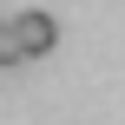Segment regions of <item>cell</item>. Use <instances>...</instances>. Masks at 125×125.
Here are the masks:
<instances>
[{"label": "cell", "mask_w": 125, "mask_h": 125, "mask_svg": "<svg viewBox=\"0 0 125 125\" xmlns=\"http://www.w3.org/2000/svg\"><path fill=\"white\" fill-rule=\"evenodd\" d=\"M13 26H20V46H26V59H46L53 46H59V20L53 13H13Z\"/></svg>", "instance_id": "cell-1"}, {"label": "cell", "mask_w": 125, "mask_h": 125, "mask_svg": "<svg viewBox=\"0 0 125 125\" xmlns=\"http://www.w3.org/2000/svg\"><path fill=\"white\" fill-rule=\"evenodd\" d=\"M13 66H26V46H20V26L0 20V73H13Z\"/></svg>", "instance_id": "cell-2"}]
</instances>
